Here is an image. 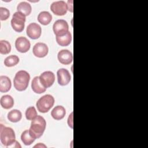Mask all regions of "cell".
<instances>
[{
    "label": "cell",
    "instance_id": "cell-4",
    "mask_svg": "<svg viewBox=\"0 0 148 148\" xmlns=\"http://www.w3.org/2000/svg\"><path fill=\"white\" fill-rule=\"evenodd\" d=\"M55 99L50 94H46L40 97L36 103L38 110L43 113H47L54 105Z\"/></svg>",
    "mask_w": 148,
    "mask_h": 148
},
{
    "label": "cell",
    "instance_id": "cell-28",
    "mask_svg": "<svg viewBox=\"0 0 148 148\" xmlns=\"http://www.w3.org/2000/svg\"><path fill=\"white\" fill-rule=\"evenodd\" d=\"M67 8H68V10H69L71 12H73V1L72 0H69L68 1L67 3Z\"/></svg>",
    "mask_w": 148,
    "mask_h": 148
},
{
    "label": "cell",
    "instance_id": "cell-11",
    "mask_svg": "<svg viewBox=\"0 0 148 148\" xmlns=\"http://www.w3.org/2000/svg\"><path fill=\"white\" fill-rule=\"evenodd\" d=\"M58 83L61 86H66L71 80L69 72L65 68H60L57 72Z\"/></svg>",
    "mask_w": 148,
    "mask_h": 148
},
{
    "label": "cell",
    "instance_id": "cell-15",
    "mask_svg": "<svg viewBox=\"0 0 148 148\" xmlns=\"http://www.w3.org/2000/svg\"><path fill=\"white\" fill-rule=\"evenodd\" d=\"M66 114V110L65 108L61 105L55 106L51 112V116L56 120H60L62 119Z\"/></svg>",
    "mask_w": 148,
    "mask_h": 148
},
{
    "label": "cell",
    "instance_id": "cell-22",
    "mask_svg": "<svg viewBox=\"0 0 148 148\" xmlns=\"http://www.w3.org/2000/svg\"><path fill=\"white\" fill-rule=\"evenodd\" d=\"M8 119L12 123H17L22 118L21 112L17 109H13L8 113Z\"/></svg>",
    "mask_w": 148,
    "mask_h": 148
},
{
    "label": "cell",
    "instance_id": "cell-14",
    "mask_svg": "<svg viewBox=\"0 0 148 148\" xmlns=\"http://www.w3.org/2000/svg\"><path fill=\"white\" fill-rule=\"evenodd\" d=\"M31 88L34 92L39 94L45 92L47 89L41 83L39 76H35L32 79L31 82Z\"/></svg>",
    "mask_w": 148,
    "mask_h": 148
},
{
    "label": "cell",
    "instance_id": "cell-17",
    "mask_svg": "<svg viewBox=\"0 0 148 148\" xmlns=\"http://www.w3.org/2000/svg\"><path fill=\"white\" fill-rule=\"evenodd\" d=\"M38 20L39 23L43 25H47L52 20L51 14L47 11H42L38 16Z\"/></svg>",
    "mask_w": 148,
    "mask_h": 148
},
{
    "label": "cell",
    "instance_id": "cell-18",
    "mask_svg": "<svg viewBox=\"0 0 148 148\" xmlns=\"http://www.w3.org/2000/svg\"><path fill=\"white\" fill-rule=\"evenodd\" d=\"M72 39V35L69 31L64 35L56 37L57 43L61 46H68L71 43Z\"/></svg>",
    "mask_w": 148,
    "mask_h": 148
},
{
    "label": "cell",
    "instance_id": "cell-12",
    "mask_svg": "<svg viewBox=\"0 0 148 148\" xmlns=\"http://www.w3.org/2000/svg\"><path fill=\"white\" fill-rule=\"evenodd\" d=\"M32 52L35 57L43 58L47 55L49 53V48L46 44L42 42H38L34 46Z\"/></svg>",
    "mask_w": 148,
    "mask_h": 148
},
{
    "label": "cell",
    "instance_id": "cell-6",
    "mask_svg": "<svg viewBox=\"0 0 148 148\" xmlns=\"http://www.w3.org/2000/svg\"><path fill=\"white\" fill-rule=\"evenodd\" d=\"M53 29L56 36H62L69 31V25L65 20L59 19L54 22Z\"/></svg>",
    "mask_w": 148,
    "mask_h": 148
},
{
    "label": "cell",
    "instance_id": "cell-27",
    "mask_svg": "<svg viewBox=\"0 0 148 148\" xmlns=\"http://www.w3.org/2000/svg\"><path fill=\"white\" fill-rule=\"evenodd\" d=\"M68 125L69 127L71 128H73V112H72L68 116V120H67Z\"/></svg>",
    "mask_w": 148,
    "mask_h": 148
},
{
    "label": "cell",
    "instance_id": "cell-1",
    "mask_svg": "<svg viewBox=\"0 0 148 148\" xmlns=\"http://www.w3.org/2000/svg\"><path fill=\"white\" fill-rule=\"evenodd\" d=\"M46 127L45 119L40 115H38L32 120L29 128V132L35 139L39 138L43 134Z\"/></svg>",
    "mask_w": 148,
    "mask_h": 148
},
{
    "label": "cell",
    "instance_id": "cell-29",
    "mask_svg": "<svg viewBox=\"0 0 148 148\" xmlns=\"http://www.w3.org/2000/svg\"><path fill=\"white\" fill-rule=\"evenodd\" d=\"M21 146L17 140H16L13 144H12L10 146L8 147V148H21Z\"/></svg>",
    "mask_w": 148,
    "mask_h": 148
},
{
    "label": "cell",
    "instance_id": "cell-16",
    "mask_svg": "<svg viewBox=\"0 0 148 148\" xmlns=\"http://www.w3.org/2000/svg\"><path fill=\"white\" fill-rule=\"evenodd\" d=\"M12 87L10 79L6 76H0V91L1 92H8Z\"/></svg>",
    "mask_w": 148,
    "mask_h": 148
},
{
    "label": "cell",
    "instance_id": "cell-7",
    "mask_svg": "<svg viewBox=\"0 0 148 148\" xmlns=\"http://www.w3.org/2000/svg\"><path fill=\"white\" fill-rule=\"evenodd\" d=\"M50 10L57 16H64L68 11L66 3L64 1H55L51 4Z\"/></svg>",
    "mask_w": 148,
    "mask_h": 148
},
{
    "label": "cell",
    "instance_id": "cell-26",
    "mask_svg": "<svg viewBox=\"0 0 148 148\" xmlns=\"http://www.w3.org/2000/svg\"><path fill=\"white\" fill-rule=\"evenodd\" d=\"M10 16L9 10L4 7L0 8V19L1 21L6 20Z\"/></svg>",
    "mask_w": 148,
    "mask_h": 148
},
{
    "label": "cell",
    "instance_id": "cell-19",
    "mask_svg": "<svg viewBox=\"0 0 148 148\" xmlns=\"http://www.w3.org/2000/svg\"><path fill=\"white\" fill-rule=\"evenodd\" d=\"M0 103L3 109H9L14 105V99L11 95H5L1 98Z\"/></svg>",
    "mask_w": 148,
    "mask_h": 148
},
{
    "label": "cell",
    "instance_id": "cell-3",
    "mask_svg": "<svg viewBox=\"0 0 148 148\" xmlns=\"http://www.w3.org/2000/svg\"><path fill=\"white\" fill-rule=\"evenodd\" d=\"M0 140L2 144L8 148L16 140L14 130L10 127H5L1 124Z\"/></svg>",
    "mask_w": 148,
    "mask_h": 148
},
{
    "label": "cell",
    "instance_id": "cell-21",
    "mask_svg": "<svg viewBox=\"0 0 148 148\" xmlns=\"http://www.w3.org/2000/svg\"><path fill=\"white\" fill-rule=\"evenodd\" d=\"M35 138H34L29 132V130L24 131L21 135V140L22 142L26 146H29L34 142Z\"/></svg>",
    "mask_w": 148,
    "mask_h": 148
},
{
    "label": "cell",
    "instance_id": "cell-2",
    "mask_svg": "<svg viewBox=\"0 0 148 148\" xmlns=\"http://www.w3.org/2000/svg\"><path fill=\"white\" fill-rule=\"evenodd\" d=\"M30 80V75L24 70L18 71L13 79L14 87L18 91H23L27 89Z\"/></svg>",
    "mask_w": 148,
    "mask_h": 148
},
{
    "label": "cell",
    "instance_id": "cell-13",
    "mask_svg": "<svg viewBox=\"0 0 148 148\" xmlns=\"http://www.w3.org/2000/svg\"><path fill=\"white\" fill-rule=\"evenodd\" d=\"M57 58L61 64L63 65H69L73 61V54L69 50L63 49L58 53Z\"/></svg>",
    "mask_w": 148,
    "mask_h": 148
},
{
    "label": "cell",
    "instance_id": "cell-10",
    "mask_svg": "<svg viewBox=\"0 0 148 148\" xmlns=\"http://www.w3.org/2000/svg\"><path fill=\"white\" fill-rule=\"evenodd\" d=\"M15 47L18 52L25 53L29 50L31 43L29 40L25 37L20 36L15 41Z\"/></svg>",
    "mask_w": 148,
    "mask_h": 148
},
{
    "label": "cell",
    "instance_id": "cell-20",
    "mask_svg": "<svg viewBox=\"0 0 148 148\" xmlns=\"http://www.w3.org/2000/svg\"><path fill=\"white\" fill-rule=\"evenodd\" d=\"M17 12H19L25 16H29L32 12V7L30 3L27 2H21L17 6Z\"/></svg>",
    "mask_w": 148,
    "mask_h": 148
},
{
    "label": "cell",
    "instance_id": "cell-30",
    "mask_svg": "<svg viewBox=\"0 0 148 148\" xmlns=\"http://www.w3.org/2000/svg\"><path fill=\"white\" fill-rule=\"evenodd\" d=\"M47 146L44 145L43 143H38V144H36V145H35L34 146V147H40V148H42V147H46Z\"/></svg>",
    "mask_w": 148,
    "mask_h": 148
},
{
    "label": "cell",
    "instance_id": "cell-25",
    "mask_svg": "<svg viewBox=\"0 0 148 148\" xmlns=\"http://www.w3.org/2000/svg\"><path fill=\"white\" fill-rule=\"evenodd\" d=\"M38 116L36 110L34 106L28 107L25 111V117L28 120H32Z\"/></svg>",
    "mask_w": 148,
    "mask_h": 148
},
{
    "label": "cell",
    "instance_id": "cell-5",
    "mask_svg": "<svg viewBox=\"0 0 148 148\" xmlns=\"http://www.w3.org/2000/svg\"><path fill=\"white\" fill-rule=\"evenodd\" d=\"M25 20L26 16L24 14L19 12H15L11 20V25L13 29L17 32H22L24 29Z\"/></svg>",
    "mask_w": 148,
    "mask_h": 148
},
{
    "label": "cell",
    "instance_id": "cell-23",
    "mask_svg": "<svg viewBox=\"0 0 148 148\" xmlns=\"http://www.w3.org/2000/svg\"><path fill=\"white\" fill-rule=\"evenodd\" d=\"M20 59L16 55H10L4 60V65L7 67H12L19 62Z\"/></svg>",
    "mask_w": 148,
    "mask_h": 148
},
{
    "label": "cell",
    "instance_id": "cell-24",
    "mask_svg": "<svg viewBox=\"0 0 148 148\" xmlns=\"http://www.w3.org/2000/svg\"><path fill=\"white\" fill-rule=\"evenodd\" d=\"M11 51V45L10 43L5 40L0 41V53L2 54H8Z\"/></svg>",
    "mask_w": 148,
    "mask_h": 148
},
{
    "label": "cell",
    "instance_id": "cell-9",
    "mask_svg": "<svg viewBox=\"0 0 148 148\" xmlns=\"http://www.w3.org/2000/svg\"><path fill=\"white\" fill-rule=\"evenodd\" d=\"M39 77L41 83L46 88L50 87L55 81V75L53 72L50 71L43 72Z\"/></svg>",
    "mask_w": 148,
    "mask_h": 148
},
{
    "label": "cell",
    "instance_id": "cell-8",
    "mask_svg": "<svg viewBox=\"0 0 148 148\" xmlns=\"http://www.w3.org/2000/svg\"><path fill=\"white\" fill-rule=\"evenodd\" d=\"M27 35L32 39H38L42 34L41 27L36 23H30L27 27Z\"/></svg>",
    "mask_w": 148,
    "mask_h": 148
}]
</instances>
